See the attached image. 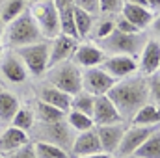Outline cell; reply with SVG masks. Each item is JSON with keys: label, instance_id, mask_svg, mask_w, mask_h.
I'll return each mask as SVG.
<instances>
[{"label": "cell", "instance_id": "cell-1", "mask_svg": "<svg viewBox=\"0 0 160 158\" xmlns=\"http://www.w3.org/2000/svg\"><path fill=\"white\" fill-rule=\"evenodd\" d=\"M106 95L118 108L123 121H130L143 104L151 101L149 80L143 75H132V77L121 78L112 86V89Z\"/></svg>", "mask_w": 160, "mask_h": 158}, {"label": "cell", "instance_id": "cell-2", "mask_svg": "<svg viewBox=\"0 0 160 158\" xmlns=\"http://www.w3.org/2000/svg\"><path fill=\"white\" fill-rule=\"evenodd\" d=\"M43 34H41L39 26L34 19V15L26 9L22 11L17 19H13L11 22H8V30H6V43L13 48L24 47V45H32L43 41Z\"/></svg>", "mask_w": 160, "mask_h": 158}, {"label": "cell", "instance_id": "cell-3", "mask_svg": "<svg viewBox=\"0 0 160 158\" xmlns=\"http://www.w3.org/2000/svg\"><path fill=\"white\" fill-rule=\"evenodd\" d=\"M45 77H47L48 84L60 87L62 91L69 93L71 97L82 91V69L73 60H67V62H62V63L48 67Z\"/></svg>", "mask_w": 160, "mask_h": 158}, {"label": "cell", "instance_id": "cell-4", "mask_svg": "<svg viewBox=\"0 0 160 158\" xmlns=\"http://www.w3.org/2000/svg\"><path fill=\"white\" fill-rule=\"evenodd\" d=\"M97 45L106 54H127V56L138 58L145 45V37L142 32L140 34H125L119 30H114L110 36L97 41Z\"/></svg>", "mask_w": 160, "mask_h": 158}, {"label": "cell", "instance_id": "cell-5", "mask_svg": "<svg viewBox=\"0 0 160 158\" xmlns=\"http://www.w3.org/2000/svg\"><path fill=\"white\" fill-rule=\"evenodd\" d=\"M22 63L26 65L28 73L32 77H45L48 69V56H50V43L48 41H38L32 45H24L15 48Z\"/></svg>", "mask_w": 160, "mask_h": 158}, {"label": "cell", "instance_id": "cell-6", "mask_svg": "<svg viewBox=\"0 0 160 158\" xmlns=\"http://www.w3.org/2000/svg\"><path fill=\"white\" fill-rule=\"evenodd\" d=\"M34 126L36 128H32V130H34L38 141H47V143L58 145L65 151H71L73 140H75V136H73L75 130L69 126V123L65 119L54 121V123H38Z\"/></svg>", "mask_w": 160, "mask_h": 158}, {"label": "cell", "instance_id": "cell-7", "mask_svg": "<svg viewBox=\"0 0 160 158\" xmlns=\"http://www.w3.org/2000/svg\"><path fill=\"white\" fill-rule=\"evenodd\" d=\"M30 13L34 15L43 37L54 39L60 34V9L54 6L52 0L41 2V4H32Z\"/></svg>", "mask_w": 160, "mask_h": 158}, {"label": "cell", "instance_id": "cell-8", "mask_svg": "<svg viewBox=\"0 0 160 158\" xmlns=\"http://www.w3.org/2000/svg\"><path fill=\"white\" fill-rule=\"evenodd\" d=\"M118 80L114 78L112 75H108L101 65L97 67H88L82 71V89L89 91L91 95L99 97V95H106L112 86L116 84Z\"/></svg>", "mask_w": 160, "mask_h": 158}, {"label": "cell", "instance_id": "cell-9", "mask_svg": "<svg viewBox=\"0 0 160 158\" xmlns=\"http://www.w3.org/2000/svg\"><path fill=\"white\" fill-rule=\"evenodd\" d=\"M160 126H145V125H132L130 123V126L125 130V134H123V140H121L119 147H118V156H130V155H134L136 151H138V147L157 130Z\"/></svg>", "mask_w": 160, "mask_h": 158}, {"label": "cell", "instance_id": "cell-10", "mask_svg": "<svg viewBox=\"0 0 160 158\" xmlns=\"http://www.w3.org/2000/svg\"><path fill=\"white\" fill-rule=\"evenodd\" d=\"M101 67L116 80H121L138 73V58L127 56V54H112V56H106Z\"/></svg>", "mask_w": 160, "mask_h": 158}, {"label": "cell", "instance_id": "cell-11", "mask_svg": "<svg viewBox=\"0 0 160 158\" xmlns=\"http://www.w3.org/2000/svg\"><path fill=\"white\" fill-rule=\"evenodd\" d=\"M0 75L4 77L6 82L9 84H15V86H21L28 80V69L26 65L22 63V60L19 58L17 52H9L2 58L0 62Z\"/></svg>", "mask_w": 160, "mask_h": 158}, {"label": "cell", "instance_id": "cell-12", "mask_svg": "<svg viewBox=\"0 0 160 158\" xmlns=\"http://www.w3.org/2000/svg\"><path fill=\"white\" fill-rule=\"evenodd\" d=\"M138 71L143 77H153L160 71V41L145 39V45L138 56Z\"/></svg>", "mask_w": 160, "mask_h": 158}, {"label": "cell", "instance_id": "cell-13", "mask_svg": "<svg viewBox=\"0 0 160 158\" xmlns=\"http://www.w3.org/2000/svg\"><path fill=\"white\" fill-rule=\"evenodd\" d=\"M106 56L108 54L95 43H78V47H77V50H75L71 60L78 65L80 69H88V67L102 65Z\"/></svg>", "mask_w": 160, "mask_h": 158}, {"label": "cell", "instance_id": "cell-14", "mask_svg": "<svg viewBox=\"0 0 160 158\" xmlns=\"http://www.w3.org/2000/svg\"><path fill=\"white\" fill-rule=\"evenodd\" d=\"M77 47H78V39H77V37H69V36L58 34V36L52 39V43H50L48 67L71 60L73 54H75V50H77Z\"/></svg>", "mask_w": 160, "mask_h": 158}, {"label": "cell", "instance_id": "cell-15", "mask_svg": "<svg viewBox=\"0 0 160 158\" xmlns=\"http://www.w3.org/2000/svg\"><path fill=\"white\" fill-rule=\"evenodd\" d=\"M95 130H97V136H99V140H101L102 151H104V153H110V155H116L121 140H123V134H125V130H127L125 123L97 125Z\"/></svg>", "mask_w": 160, "mask_h": 158}, {"label": "cell", "instance_id": "cell-16", "mask_svg": "<svg viewBox=\"0 0 160 158\" xmlns=\"http://www.w3.org/2000/svg\"><path fill=\"white\" fill-rule=\"evenodd\" d=\"M102 147H101V140L97 136V130L95 126L89 128V130H84L78 132L73 140V147H71V155L73 156H88V155H95V153H101Z\"/></svg>", "mask_w": 160, "mask_h": 158}, {"label": "cell", "instance_id": "cell-17", "mask_svg": "<svg viewBox=\"0 0 160 158\" xmlns=\"http://www.w3.org/2000/svg\"><path fill=\"white\" fill-rule=\"evenodd\" d=\"M93 121L97 125H112V123H125L118 108L110 101L108 95H99L95 97V106H93Z\"/></svg>", "mask_w": 160, "mask_h": 158}, {"label": "cell", "instance_id": "cell-18", "mask_svg": "<svg viewBox=\"0 0 160 158\" xmlns=\"http://www.w3.org/2000/svg\"><path fill=\"white\" fill-rule=\"evenodd\" d=\"M36 93H38L36 99H39L43 102H48V104L63 110V112H69L71 110V95L65 93V91H62L60 87L48 84V82H43L39 87L36 89Z\"/></svg>", "mask_w": 160, "mask_h": 158}, {"label": "cell", "instance_id": "cell-19", "mask_svg": "<svg viewBox=\"0 0 160 158\" xmlns=\"http://www.w3.org/2000/svg\"><path fill=\"white\" fill-rule=\"evenodd\" d=\"M119 13L123 17H127L142 32L145 28H149L151 22H153V19H155V11L153 9H149L147 6H136V4H123Z\"/></svg>", "mask_w": 160, "mask_h": 158}, {"label": "cell", "instance_id": "cell-20", "mask_svg": "<svg viewBox=\"0 0 160 158\" xmlns=\"http://www.w3.org/2000/svg\"><path fill=\"white\" fill-rule=\"evenodd\" d=\"M28 141H30L28 134H26L24 130H21V128H17V126L11 125L9 128H6V130L0 134V153L9 155V153L21 149L22 145H26Z\"/></svg>", "mask_w": 160, "mask_h": 158}, {"label": "cell", "instance_id": "cell-21", "mask_svg": "<svg viewBox=\"0 0 160 158\" xmlns=\"http://www.w3.org/2000/svg\"><path fill=\"white\" fill-rule=\"evenodd\" d=\"M130 123L132 125H145V126H160V106L149 101L134 114Z\"/></svg>", "mask_w": 160, "mask_h": 158}, {"label": "cell", "instance_id": "cell-22", "mask_svg": "<svg viewBox=\"0 0 160 158\" xmlns=\"http://www.w3.org/2000/svg\"><path fill=\"white\" fill-rule=\"evenodd\" d=\"M34 114H36V119L39 123H54V121H62L65 119L67 112L48 104V102H43L39 99L34 101Z\"/></svg>", "mask_w": 160, "mask_h": 158}, {"label": "cell", "instance_id": "cell-23", "mask_svg": "<svg viewBox=\"0 0 160 158\" xmlns=\"http://www.w3.org/2000/svg\"><path fill=\"white\" fill-rule=\"evenodd\" d=\"M19 108H21V102L15 93L0 91V121L2 123H11V119Z\"/></svg>", "mask_w": 160, "mask_h": 158}, {"label": "cell", "instance_id": "cell-24", "mask_svg": "<svg viewBox=\"0 0 160 158\" xmlns=\"http://www.w3.org/2000/svg\"><path fill=\"white\" fill-rule=\"evenodd\" d=\"M138 158H160V128H157L134 153Z\"/></svg>", "mask_w": 160, "mask_h": 158}, {"label": "cell", "instance_id": "cell-25", "mask_svg": "<svg viewBox=\"0 0 160 158\" xmlns=\"http://www.w3.org/2000/svg\"><path fill=\"white\" fill-rule=\"evenodd\" d=\"M26 9V0H4L0 6V19L4 24H8Z\"/></svg>", "mask_w": 160, "mask_h": 158}, {"label": "cell", "instance_id": "cell-26", "mask_svg": "<svg viewBox=\"0 0 160 158\" xmlns=\"http://www.w3.org/2000/svg\"><path fill=\"white\" fill-rule=\"evenodd\" d=\"M75 24H77V34H78V39H84L91 34L93 26H95V15L84 11L75 6Z\"/></svg>", "mask_w": 160, "mask_h": 158}, {"label": "cell", "instance_id": "cell-27", "mask_svg": "<svg viewBox=\"0 0 160 158\" xmlns=\"http://www.w3.org/2000/svg\"><path fill=\"white\" fill-rule=\"evenodd\" d=\"M93 106H95V95H91L86 89H82L77 95L71 97V110H77V112H82V114L93 116Z\"/></svg>", "mask_w": 160, "mask_h": 158}, {"label": "cell", "instance_id": "cell-28", "mask_svg": "<svg viewBox=\"0 0 160 158\" xmlns=\"http://www.w3.org/2000/svg\"><path fill=\"white\" fill-rule=\"evenodd\" d=\"M60 34L78 39L77 24H75V6H67L60 9Z\"/></svg>", "mask_w": 160, "mask_h": 158}, {"label": "cell", "instance_id": "cell-29", "mask_svg": "<svg viewBox=\"0 0 160 158\" xmlns=\"http://www.w3.org/2000/svg\"><path fill=\"white\" fill-rule=\"evenodd\" d=\"M65 121L69 123V126L75 130V132H84V130H89L95 126V121L91 116L88 114H82V112H77V110H69L67 116H65Z\"/></svg>", "mask_w": 160, "mask_h": 158}, {"label": "cell", "instance_id": "cell-30", "mask_svg": "<svg viewBox=\"0 0 160 158\" xmlns=\"http://www.w3.org/2000/svg\"><path fill=\"white\" fill-rule=\"evenodd\" d=\"M11 125L17 126V128H21V130H24V132L32 130L34 125H36L34 108H30V106H21V108L17 110V114L13 116V119H11Z\"/></svg>", "mask_w": 160, "mask_h": 158}, {"label": "cell", "instance_id": "cell-31", "mask_svg": "<svg viewBox=\"0 0 160 158\" xmlns=\"http://www.w3.org/2000/svg\"><path fill=\"white\" fill-rule=\"evenodd\" d=\"M34 149H36L38 158H69L65 149H62L58 145H52V143H47V141H36Z\"/></svg>", "mask_w": 160, "mask_h": 158}, {"label": "cell", "instance_id": "cell-32", "mask_svg": "<svg viewBox=\"0 0 160 158\" xmlns=\"http://www.w3.org/2000/svg\"><path fill=\"white\" fill-rule=\"evenodd\" d=\"M114 22H116V30L125 32V34H140V32H142L140 28H136V26H134L127 17H123L121 13L114 15Z\"/></svg>", "mask_w": 160, "mask_h": 158}, {"label": "cell", "instance_id": "cell-33", "mask_svg": "<svg viewBox=\"0 0 160 158\" xmlns=\"http://www.w3.org/2000/svg\"><path fill=\"white\" fill-rule=\"evenodd\" d=\"M114 30H116L114 19H102V21L97 24V28H95V41H99V39H102V37H106V36H110Z\"/></svg>", "mask_w": 160, "mask_h": 158}, {"label": "cell", "instance_id": "cell-34", "mask_svg": "<svg viewBox=\"0 0 160 158\" xmlns=\"http://www.w3.org/2000/svg\"><path fill=\"white\" fill-rule=\"evenodd\" d=\"M123 4H125V0H99L101 13H104V15H118Z\"/></svg>", "mask_w": 160, "mask_h": 158}, {"label": "cell", "instance_id": "cell-35", "mask_svg": "<svg viewBox=\"0 0 160 158\" xmlns=\"http://www.w3.org/2000/svg\"><path fill=\"white\" fill-rule=\"evenodd\" d=\"M6 158H38V156H36L34 143H32V141H28V143H26V145H22L21 149H17V151H13V153L6 155Z\"/></svg>", "mask_w": 160, "mask_h": 158}, {"label": "cell", "instance_id": "cell-36", "mask_svg": "<svg viewBox=\"0 0 160 158\" xmlns=\"http://www.w3.org/2000/svg\"><path fill=\"white\" fill-rule=\"evenodd\" d=\"M149 93H151V101L157 106H160V77H158V73L153 75V77H149Z\"/></svg>", "mask_w": 160, "mask_h": 158}, {"label": "cell", "instance_id": "cell-37", "mask_svg": "<svg viewBox=\"0 0 160 158\" xmlns=\"http://www.w3.org/2000/svg\"><path fill=\"white\" fill-rule=\"evenodd\" d=\"M77 7L91 13V15H99L101 13V6H99V0H75L73 2Z\"/></svg>", "mask_w": 160, "mask_h": 158}, {"label": "cell", "instance_id": "cell-38", "mask_svg": "<svg viewBox=\"0 0 160 158\" xmlns=\"http://www.w3.org/2000/svg\"><path fill=\"white\" fill-rule=\"evenodd\" d=\"M54 2V6L58 7V9H63V7H67V6H75L73 2L75 0H52Z\"/></svg>", "mask_w": 160, "mask_h": 158}, {"label": "cell", "instance_id": "cell-39", "mask_svg": "<svg viewBox=\"0 0 160 158\" xmlns=\"http://www.w3.org/2000/svg\"><path fill=\"white\" fill-rule=\"evenodd\" d=\"M151 26H153L155 34L160 37V13H158V15H155V19H153V22H151Z\"/></svg>", "mask_w": 160, "mask_h": 158}, {"label": "cell", "instance_id": "cell-40", "mask_svg": "<svg viewBox=\"0 0 160 158\" xmlns=\"http://www.w3.org/2000/svg\"><path fill=\"white\" fill-rule=\"evenodd\" d=\"M147 2V7L153 9V11H158L160 9V0H145Z\"/></svg>", "mask_w": 160, "mask_h": 158}, {"label": "cell", "instance_id": "cell-41", "mask_svg": "<svg viewBox=\"0 0 160 158\" xmlns=\"http://www.w3.org/2000/svg\"><path fill=\"white\" fill-rule=\"evenodd\" d=\"M80 158H112V155H110V153H104V151H101V153L88 155V156H80Z\"/></svg>", "mask_w": 160, "mask_h": 158}, {"label": "cell", "instance_id": "cell-42", "mask_svg": "<svg viewBox=\"0 0 160 158\" xmlns=\"http://www.w3.org/2000/svg\"><path fill=\"white\" fill-rule=\"evenodd\" d=\"M125 4H136V6H147L145 0H125Z\"/></svg>", "mask_w": 160, "mask_h": 158}, {"label": "cell", "instance_id": "cell-43", "mask_svg": "<svg viewBox=\"0 0 160 158\" xmlns=\"http://www.w3.org/2000/svg\"><path fill=\"white\" fill-rule=\"evenodd\" d=\"M4 37V22H2V19H0V39Z\"/></svg>", "mask_w": 160, "mask_h": 158}, {"label": "cell", "instance_id": "cell-44", "mask_svg": "<svg viewBox=\"0 0 160 158\" xmlns=\"http://www.w3.org/2000/svg\"><path fill=\"white\" fill-rule=\"evenodd\" d=\"M30 4H41V2H48V0H28Z\"/></svg>", "mask_w": 160, "mask_h": 158}, {"label": "cell", "instance_id": "cell-45", "mask_svg": "<svg viewBox=\"0 0 160 158\" xmlns=\"http://www.w3.org/2000/svg\"><path fill=\"white\" fill-rule=\"evenodd\" d=\"M123 158H138V156H134V155H130V156H123Z\"/></svg>", "mask_w": 160, "mask_h": 158}, {"label": "cell", "instance_id": "cell-46", "mask_svg": "<svg viewBox=\"0 0 160 158\" xmlns=\"http://www.w3.org/2000/svg\"><path fill=\"white\" fill-rule=\"evenodd\" d=\"M0 2H4V0H0Z\"/></svg>", "mask_w": 160, "mask_h": 158}, {"label": "cell", "instance_id": "cell-47", "mask_svg": "<svg viewBox=\"0 0 160 158\" xmlns=\"http://www.w3.org/2000/svg\"><path fill=\"white\" fill-rule=\"evenodd\" d=\"M158 73H160V71H158Z\"/></svg>", "mask_w": 160, "mask_h": 158}, {"label": "cell", "instance_id": "cell-48", "mask_svg": "<svg viewBox=\"0 0 160 158\" xmlns=\"http://www.w3.org/2000/svg\"><path fill=\"white\" fill-rule=\"evenodd\" d=\"M0 158H2V156H0Z\"/></svg>", "mask_w": 160, "mask_h": 158}]
</instances>
